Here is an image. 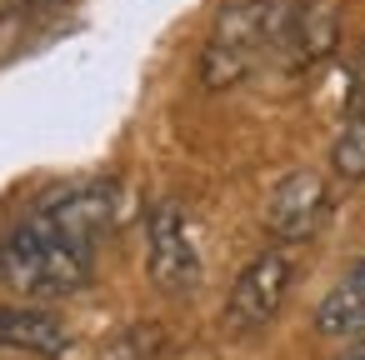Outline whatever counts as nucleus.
Instances as JSON below:
<instances>
[{"mask_svg": "<svg viewBox=\"0 0 365 360\" xmlns=\"http://www.w3.org/2000/svg\"><path fill=\"white\" fill-rule=\"evenodd\" d=\"M120 190L110 180H76L51 190L36 215H26L6 240H0V280L16 295L56 300L91 280L96 245L115 225Z\"/></svg>", "mask_w": 365, "mask_h": 360, "instance_id": "nucleus-1", "label": "nucleus"}, {"mask_svg": "<svg viewBox=\"0 0 365 360\" xmlns=\"http://www.w3.org/2000/svg\"><path fill=\"white\" fill-rule=\"evenodd\" d=\"M285 21H290V0H235V6H225L200 56L205 86L225 91L255 76L260 66H280Z\"/></svg>", "mask_w": 365, "mask_h": 360, "instance_id": "nucleus-2", "label": "nucleus"}, {"mask_svg": "<svg viewBox=\"0 0 365 360\" xmlns=\"http://www.w3.org/2000/svg\"><path fill=\"white\" fill-rule=\"evenodd\" d=\"M290 280H295V265H290V255L285 250H265V255H255L240 275H235V285H230V300H225V330L230 335H255L265 320H275V310L285 305V295H290Z\"/></svg>", "mask_w": 365, "mask_h": 360, "instance_id": "nucleus-3", "label": "nucleus"}, {"mask_svg": "<svg viewBox=\"0 0 365 360\" xmlns=\"http://www.w3.org/2000/svg\"><path fill=\"white\" fill-rule=\"evenodd\" d=\"M150 280L170 295H185L200 285V250L190 240V225L180 205H155L150 210Z\"/></svg>", "mask_w": 365, "mask_h": 360, "instance_id": "nucleus-4", "label": "nucleus"}, {"mask_svg": "<svg viewBox=\"0 0 365 360\" xmlns=\"http://www.w3.org/2000/svg\"><path fill=\"white\" fill-rule=\"evenodd\" d=\"M325 210H330L325 180L310 175V170H295V175H285V180L275 185V195H270V205H265V225H270L275 240H305V235L320 230Z\"/></svg>", "mask_w": 365, "mask_h": 360, "instance_id": "nucleus-5", "label": "nucleus"}, {"mask_svg": "<svg viewBox=\"0 0 365 360\" xmlns=\"http://www.w3.org/2000/svg\"><path fill=\"white\" fill-rule=\"evenodd\" d=\"M71 345L66 325L51 310H26V305H0V350L36 355V360H61Z\"/></svg>", "mask_w": 365, "mask_h": 360, "instance_id": "nucleus-6", "label": "nucleus"}, {"mask_svg": "<svg viewBox=\"0 0 365 360\" xmlns=\"http://www.w3.org/2000/svg\"><path fill=\"white\" fill-rule=\"evenodd\" d=\"M315 325H320V335H335V340L365 335V260H360V265L320 300Z\"/></svg>", "mask_w": 365, "mask_h": 360, "instance_id": "nucleus-7", "label": "nucleus"}, {"mask_svg": "<svg viewBox=\"0 0 365 360\" xmlns=\"http://www.w3.org/2000/svg\"><path fill=\"white\" fill-rule=\"evenodd\" d=\"M330 165L340 180H365V110H355L330 150Z\"/></svg>", "mask_w": 365, "mask_h": 360, "instance_id": "nucleus-8", "label": "nucleus"}, {"mask_svg": "<svg viewBox=\"0 0 365 360\" xmlns=\"http://www.w3.org/2000/svg\"><path fill=\"white\" fill-rule=\"evenodd\" d=\"M340 360H365V345H355V350H345Z\"/></svg>", "mask_w": 365, "mask_h": 360, "instance_id": "nucleus-9", "label": "nucleus"}]
</instances>
